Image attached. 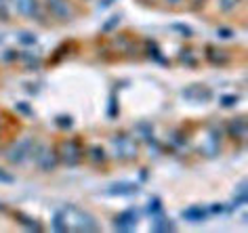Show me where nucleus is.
I'll list each match as a JSON object with an SVG mask.
<instances>
[{"label":"nucleus","instance_id":"nucleus-1","mask_svg":"<svg viewBox=\"0 0 248 233\" xmlns=\"http://www.w3.org/2000/svg\"><path fill=\"white\" fill-rule=\"evenodd\" d=\"M59 212H61V218H63V223H65V231L95 233V231L101 229L99 223H97V218L93 217L91 212L80 210V208H76V206H67Z\"/></svg>","mask_w":248,"mask_h":233},{"label":"nucleus","instance_id":"nucleus-2","mask_svg":"<svg viewBox=\"0 0 248 233\" xmlns=\"http://www.w3.org/2000/svg\"><path fill=\"white\" fill-rule=\"evenodd\" d=\"M55 153H57V160L61 164L74 168L84 160V145L80 139H61L55 147Z\"/></svg>","mask_w":248,"mask_h":233},{"label":"nucleus","instance_id":"nucleus-3","mask_svg":"<svg viewBox=\"0 0 248 233\" xmlns=\"http://www.w3.org/2000/svg\"><path fill=\"white\" fill-rule=\"evenodd\" d=\"M36 147H38V143H36L34 139H30V137L15 141V143L9 147V151H7V160L11 164H23L26 160H30V158H34Z\"/></svg>","mask_w":248,"mask_h":233},{"label":"nucleus","instance_id":"nucleus-4","mask_svg":"<svg viewBox=\"0 0 248 233\" xmlns=\"http://www.w3.org/2000/svg\"><path fill=\"white\" fill-rule=\"evenodd\" d=\"M111 143H114V149L118 153V158L124 162H133L135 158L139 156V145L137 141H135L131 134H116L114 139H111Z\"/></svg>","mask_w":248,"mask_h":233},{"label":"nucleus","instance_id":"nucleus-5","mask_svg":"<svg viewBox=\"0 0 248 233\" xmlns=\"http://www.w3.org/2000/svg\"><path fill=\"white\" fill-rule=\"evenodd\" d=\"M46 9L59 23H72L76 19V9L70 0H46Z\"/></svg>","mask_w":248,"mask_h":233},{"label":"nucleus","instance_id":"nucleus-6","mask_svg":"<svg viewBox=\"0 0 248 233\" xmlns=\"http://www.w3.org/2000/svg\"><path fill=\"white\" fill-rule=\"evenodd\" d=\"M34 160H36V164H38V168L42 170V173H53V170L57 168V164H59L55 149H51V147H42V145L36 147Z\"/></svg>","mask_w":248,"mask_h":233},{"label":"nucleus","instance_id":"nucleus-7","mask_svg":"<svg viewBox=\"0 0 248 233\" xmlns=\"http://www.w3.org/2000/svg\"><path fill=\"white\" fill-rule=\"evenodd\" d=\"M108 46L116 55H133V53H137V42H135V38H131L128 34H118V36H114V38H109Z\"/></svg>","mask_w":248,"mask_h":233},{"label":"nucleus","instance_id":"nucleus-8","mask_svg":"<svg viewBox=\"0 0 248 233\" xmlns=\"http://www.w3.org/2000/svg\"><path fill=\"white\" fill-rule=\"evenodd\" d=\"M181 97H183L185 101L200 105V103H208L210 99H213V93H210V88L204 87V84H191V87L183 88Z\"/></svg>","mask_w":248,"mask_h":233},{"label":"nucleus","instance_id":"nucleus-9","mask_svg":"<svg viewBox=\"0 0 248 233\" xmlns=\"http://www.w3.org/2000/svg\"><path fill=\"white\" fill-rule=\"evenodd\" d=\"M200 151L206 158L219 156V132H217L215 128H208L206 131V137H204L202 143H200Z\"/></svg>","mask_w":248,"mask_h":233},{"label":"nucleus","instance_id":"nucleus-10","mask_svg":"<svg viewBox=\"0 0 248 233\" xmlns=\"http://www.w3.org/2000/svg\"><path fill=\"white\" fill-rule=\"evenodd\" d=\"M135 223H137V214L133 210H124V212L114 217V229L116 231H124V233L135 231Z\"/></svg>","mask_w":248,"mask_h":233},{"label":"nucleus","instance_id":"nucleus-11","mask_svg":"<svg viewBox=\"0 0 248 233\" xmlns=\"http://www.w3.org/2000/svg\"><path fill=\"white\" fill-rule=\"evenodd\" d=\"M13 7L21 17H40V7H38V0H13Z\"/></svg>","mask_w":248,"mask_h":233},{"label":"nucleus","instance_id":"nucleus-12","mask_svg":"<svg viewBox=\"0 0 248 233\" xmlns=\"http://www.w3.org/2000/svg\"><path fill=\"white\" fill-rule=\"evenodd\" d=\"M206 61L210 65H217V67H223L227 65L229 61H232V55H229L227 51H223V48L219 46H206Z\"/></svg>","mask_w":248,"mask_h":233},{"label":"nucleus","instance_id":"nucleus-13","mask_svg":"<svg viewBox=\"0 0 248 233\" xmlns=\"http://www.w3.org/2000/svg\"><path fill=\"white\" fill-rule=\"evenodd\" d=\"M246 131H248L246 118L229 120V124H227V132H229V137H232V139H235V141H244V139H246Z\"/></svg>","mask_w":248,"mask_h":233},{"label":"nucleus","instance_id":"nucleus-14","mask_svg":"<svg viewBox=\"0 0 248 233\" xmlns=\"http://www.w3.org/2000/svg\"><path fill=\"white\" fill-rule=\"evenodd\" d=\"M181 217L185 220H189V223L196 225V223H202V220H206L208 210H206V208H202V206H189L187 210L181 212Z\"/></svg>","mask_w":248,"mask_h":233},{"label":"nucleus","instance_id":"nucleus-15","mask_svg":"<svg viewBox=\"0 0 248 233\" xmlns=\"http://www.w3.org/2000/svg\"><path fill=\"white\" fill-rule=\"evenodd\" d=\"M137 191H139V187L135 185V183H128V181L114 183V185L108 189V193H109V195H135Z\"/></svg>","mask_w":248,"mask_h":233},{"label":"nucleus","instance_id":"nucleus-16","mask_svg":"<svg viewBox=\"0 0 248 233\" xmlns=\"http://www.w3.org/2000/svg\"><path fill=\"white\" fill-rule=\"evenodd\" d=\"M13 217H15V220H19V223H21L23 227H26V229H32V231H42V225H40L36 218L28 217V214H23V212H15Z\"/></svg>","mask_w":248,"mask_h":233},{"label":"nucleus","instance_id":"nucleus-17","mask_svg":"<svg viewBox=\"0 0 248 233\" xmlns=\"http://www.w3.org/2000/svg\"><path fill=\"white\" fill-rule=\"evenodd\" d=\"M152 231H156V233H164V231H175V225H172V220L169 218H156L152 223Z\"/></svg>","mask_w":248,"mask_h":233},{"label":"nucleus","instance_id":"nucleus-18","mask_svg":"<svg viewBox=\"0 0 248 233\" xmlns=\"http://www.w3.org/2000/svg\"><path fill=\"white\" fill-rule=\"evenodd\" d=\"M246 198H248V193H246V183H240V187L235 189V195H233L232 206H233V208L244 206V204H246Z\"/></svg>","mask_w":248,"mask_h":233},{"label":"nucleus","instance_id":"nucleus-19","mask_svg":"<svg viewBox=\"0 0 248 233\" xmlns=\"http://www.w3.org/2000/svg\"><path fill=\"white\" fill-rule=\"evenodd\" d=\"M89 158H91L93 164H105V160H108L105 151L101 149V147H97V145H93L91 149H89Z\"/></svg>","mask_w":248,"mask_h":233},{"label":"nucleus","instance_id":"nucleus-20","mask_svg":"<svg viewBox=\"0 0 248 233\" xmlns=\"http://www.w3.org/2000/svg\"><path fill=\"white\" fill-rule=\"evenodd\" d=\"M181 63L183 65H189V67H194L198 63V57L194 55L191 48H183V51H181Z\"/></svg>","mask_w":248,"mask_h":233},{"label":"nucleus","instance_id":"nucleus-21","mask_svg":"<svg viewBox=\"0 0 248 233\" xmlns=\"http://www.w3.org/2000/svg\"><path fill=\"white\" fill-rule=\"evenodd\" d=\"M147 212H150L152 217H156V214L162 212V202H160V198H152L147 202Z\"/></svg>","mask_w":248,"mask_h":233},{"label":"nucleus","instance_id":"nucleus-22","mask_svg":"<svg viewBox=\"0 0 248 233\" xmlns=\"http://www.w3.org/2000/svg\"><path fill=\"white\" fill-rule=\"evenodd\" d=\"M53 231H57V233H65V223H63V218H61V212H57L53 217Z\"/></svg>","mask_w":248,"mask_h":233},{"label":"nucleus","instance_id":"nucleus-23","mask_svg":"<svg viewBox=\"0 0 248 233\" xmlns=\"http://www.w3.org/2000/svg\"><path fill=\"white\" fill-rule=\"evenodd\" d=\"M21 61L26 63V67H34V70L40 65V59H38V57H32L30 53H23V55H21Z\"/></svg>","mask_w":248,"mask_h":233},{"label":"nucleus","instance_id":"nucleus-24","mask_svg":"<svg viewBox=\"0 0 248 233\" xmlns=\"http://www.w3.org/2000/svg\"><path fill=\"white\" fill-rule=\"evenodd\" d=\"M240 0H219L221 4V11H225V13H229V11H233L235 7H238Z\"/></svg>","mask_w":248,"mask_h":233},{"label":"nucleus","instance_id":"nucleus-25","mask_svg":"<svg viewBox=\"0 0 248 233\" xmlns=\"http://www.w3.org/2000/svg\"><path fill=\"white\" fill-rule=\"evenodd\" d=\"M221 103H223V107H233L235 103H238V97L235 95H225V97H221Z\"/></svg>","mask_w":248,"mask_h":233},{"label":"nucleus","instance_id":"nucleus-26","mask_svg":"<svg viewBox=\"0 0 248 233\" xmlns=\"http://www.w3.org/2000/svg\"><path fill=\"white\" fill-rule=\"evenodd\" d=\"M118 21H120V19H118V17H109L108 23H105V26L101 28V32H111V29H114V28H118Z\"/></svg>","mask_w":248,"mask_h":233},{"label":"nucleus","instance_id":"nucleus-27","mask_svg":"<svg viewBox=\"0 0 248 233\" xmlns=\"http://www.w3.org/2000/svg\"><path fill=\"white\" fill-rule=\"evenodd\" d=\"M57 126L59 128H72V118H70V116H59V118H57Z\"/></svg>","mask_w":248,"mask_h":233},{"label":"nucleus","instance_id":"nucleus-28","mask_svg":"<svg viewBox=\"0 0 248 233\" xmlns=\"http://www.w3.org/2000/svg\"><path fill=\"white\" fill-rule=\"evenodd\" d=\"M19 42H23V44H36V36L34 34H21Z\"/></svg>","mask_w":248,"mask_h":233},{"label":"nucleus","instance_id":"nucleus-29","mask_svg":"<svg viewBox=\"0 0 248 233\" xmlns=\"http://www.w3.org/2000/svg\"><path fill=\"white\" fill-rule=\"evenodd\" d=\"M17 109H19L21 114H26V116H34V112H32V107H28V103H17L15 105Z\"/></svg>","mask_w":248,"mask_h":233},{"label":"nucleus","instance_id":"nucleus-30","mask_svg":"<svg viewBox=\"0 0 248 233\" xmlns=\"http://www.w3.org/2000/svg\"><path fill=\"white\" fill-rule=\"evenodd\" d=\"M114 116H118V103L111 99V103H109V118H114Z\"/></svg>","mask_w":248,"mask_h":233},{"label":"nucleus","instance_id":"nucleus-31","mask_svg":"<svg viewBox=\"0 0 248 233\" xmlns=\"http://www.w3.org/2000/svg\"><path fill=\"white\" fill-rule=\"evenodd\" d=\"M17 55H19V53H15V51H7V53H4V61H13V59H17Z\"/></svg>","mask_w":248,"mask_h":233},{"label":"nucleus","instance_id":"nucleus-32","mask_svg":"<svg viewBox=\"0 0 248 233\" xmlns=\"http://www.w3.org/2000/svg\"><path fill=\"white\" fill-rule=\"evenodd\" d=\"M175 29H179V32H183L185 36H191V29L185 28V26H175Z\"/></svg>","mask_w":248,"mask_h":233},{"label":"nucleus","instance_id":"nucleus-33","mask_svg":"<svg viewBox=\"0 0 248 233\" xmlns=\"http://www.w3.org/2000/svg\"><path fill=\"white\" fill-rule=\"evenodd\" d=\"M213 212H223V206L221 204H213V208H210Z\"/></svg>","mask_w":248,"mask_h":233},{"label":"nucleus","instance_id":"nucleus-34","mask_svg":"<svg viewBox=\"0 0 248 233\" xmlns=\"http://www.w3.org/2000/svg\"><path fill=\"white\" fill-rule=\"evenodd\" d=\"M111 2H114V0H101V7H109Z\"/></svg>","mask_w":248,"mask_h":233},{"label":"nucleus","instance_id":"nucleus-35","mask_svg":"<svg viewBox=\"0 0 248 233\" xmlns=\"http://www.w3.org/2000/svg\"><path fill=\"white\" fill-rule=\"evenodd\" d=\"M166 2H169V4H172V7H175V4H179V2H181V0H166Z\"/></svg>","mask_w":248,"mask_h":233},{"label":"nucleus","instance_id":"nucleus-36","mask_svg":"<svg viewBox=\"0 0 248 233\" xmlns=\"http://www.w3.org/2000/svg\"><path fill=\"white\" fill-rule=\"evenodd\" d=\"M0 210H2V204H0Z\"/></svg>","mask_w":248,"mask_h":233},{"label":"nucleus","instance_id":"nucleus-37","mask_svg":"<svg viewBox=\"0 0 248 233\" xmlns=\"http://www.w3.org/2000/svg\"><path fill=\"white\" fill-rule=\"evenodd\" d=\"M2 2H4V0H0V4H2Z\"/></svg>","mask_w":248,"mask_h":233}]
</instances>
